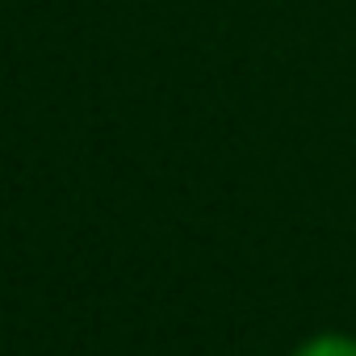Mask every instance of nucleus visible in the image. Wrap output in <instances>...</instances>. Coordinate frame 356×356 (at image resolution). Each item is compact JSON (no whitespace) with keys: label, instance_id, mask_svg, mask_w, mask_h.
<instances>
[{"label":"nucleus","instance_id":"nucleus-1","mask_svg":"<svg viewBox=\"0 0 356 356\" xmlns=\"http://www.w3.org/2000/svg\"><path fill=\"white\" fill-rule=\"evenodd\" d=\"M293 356H356V335L348 331H318L298 343Z\"/></svg>","mask_w":356,"mask_h":356}]
</instances>
